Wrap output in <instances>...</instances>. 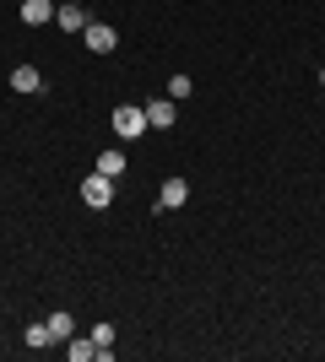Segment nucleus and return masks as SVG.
<instances>
[{"label":"nucleus","mask_w":325,"mask_h":362,"mask_svg":"<svg viewBox=\"0 0 325 362\" xmlns=\"http://www.w3.org/2000/svg\"><path fill=\"white\" fill-rule=\"evenodd\" d=\"M81 200H87L93 211H103L108 200H114V179H103V173H87V179H81Z\"/></svg>","instance_id":"nucleus-2"},{"label":"nucleus","mask_w":325,"mask_h":362,"mask_svg":"<svg viewBox=\"0 0 325 362\" xmlns=\"http://www.w3.org/2000/svg\"><path fill=\"white\" fill-rule=\"evenodd\" d=\"M98 173L120 184V173H125V157H120V151H103V157H98Z\"/></svg>","instance_id":"nucleus-9"},{"label":"nucleus","mask_w":325,"mask_h":362,"mask_svg":"<svg viewBox=\"0 0 325 362\" xmlns=\"http://www.w3.org/2000/svg\"><path fill=\"white\" fill-rule=\"evenodd\" d=\"M49 335H55V341H71V314H49Z\"/></svg>","instance_id":"nucleus-11"},{"label":"nucleus","mask_w":325,"mask_h":362,"mask_svg":"<svg viewBox=\"0 0 325 362\" xmlns=\"http://www.w3.org/2000/svg\"><path fill=\"white\" fill-rule=\"evenodd\" d=\"M320 87H325V71H320Z\"/></svg>","instance_id":"nucleus-14"},{"label":"nucleus","mask_w":325,"mask_h":362,"mask_svg":"<svg viewBox=\"0 0 325 362\" xmlns=\"http://www.w3.org/2000/svg\"><path fill=\"white\" fill-rule=\"evenodd\" d=\"M22 22H28V28L55 22V0H22Z\"/></svg>","instance_id":"nucleus-7"},{"label":"nucleus","mask_w":325,"mask_h":362,"mask_svg":"<svg viewBox=\"0 0 325 362\" xmlns=\"http://www.w3.org/2000/svg\"><path fill=\"white\" fill-rule=\"evenodd\" d=\"M65 357H71V362H87V357H98L93 335H87V341H65Z\"/></svg>","instance_id":"nucleus-10"},{"label":"nucleus","mask_w":325,"mask_h":362,"mask_svg":"<svg viewBox=\"0 0 325 362\" xmlns=\"http://www.w3.org/2000/svg\"><path fill=\"white\" fill-rule=\"evenodd\" d=\"M55 22H60L65 33H81L93 16H87V6H81V0H60V6H55Z\"/></svg>","instance_id":"nucleus-3"},{"label":"nucleus","mask_w":325,"mask_h":362,"mask_svg":"<svg viewBox=\"0 0 325 362\" xmlns=\"http://www.w3.org/2000/svg\"><path fill=\"white\" fill-rule=\"evenodd\" d=\"M11 87L28 92V98H38V92H44V76L33 71V65H16V71H11Z\"/></svg>","instance_id":"nucleus-8"},{"label":"nucleus","mask_w":325,"mask_h":362,"mask_svg":"<svg viewBox=\"0 0 325 362\" xmlns=\"http://www.w3.org/2000/svg\"><path fill=\"white\" fill-rule=\"evenodd\" d=\"M147 108V124H152V130H169L173 124V98H152V103H141Z\"/></svg>","instance_id":"nucleus-6"},{"label":"nucleus","mask_w":325,"mask_h":362,"mask_svg":"<svg viewBox=\"0 0 325 362\" xmlns=\"http://www.w3.org/2000/svg\"><path fill=\"white\" fill-rule=\"evenodd\" d=\"M81 38H87V49H93V54H114V28H108V22H87V28H81Z\"/></svg>","instance_id":"nucleus-4"},{"label":"nucleus","mask_w":325,"mask_h":362,"mask_svg":"<svg viewBox=\"0 0 325 362\" xmlns=\"http://www.w3.org/2000/svg\"><path fill=\"white\" fill-rule=\"evenodd\" d=\"M190 92H195V81H190L185 71H179V76H169V98H190Z\"/></svg>","instance_id":"nucleus-12"},{"label":"nucleus","mask_w":325,"mask_h":362,"mask_svg":"<svg viewBox=\"0 0 325 362\" xmlns=\"http://www.w3.org/2000/svg\"><path fill=\"white\" fill-rule=\"evenodd\" d=\"M49 341H55V335H49V319H44V325H28V346H33V351L49 346Z\"/></svg>","instance_id":"nucleus-13"},{"label":"nucleus","mask_w":325,"mask_h":362,"mask_svg":"<svg viewBox=\"0 0 325 362\" xmlns=\"http://www.w3.org/2000/svg\"><path fill=\"white\" fill-rule=\"evenodd\" d=\"M114 130H120V141H136V136H147L152 124H147V108H136V103H120L114 108Z\"/></svg>","instance_id":"nucleus-1"},{"label":"nucleus","mask_w":325,"mask_h":362,"mask_svg":"<svg viewBox=\"0 0 325 362\" xmlns=\"http://www.w3.org/2000/svg\"><path fill=\"white\" fill-rule=\"evenodd\" d=\"M190 200V184L185 179H163V195H157V211H173V206H185Z\"/></svg>","instance_id":"nucleus-5"}]
</instances>
